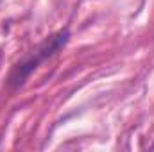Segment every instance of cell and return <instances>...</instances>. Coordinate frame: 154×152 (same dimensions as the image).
Segmentation results:
<instances>
[{
  "instance_id": "cell-1",
  "label": "cell",
  "mask_w": 154,
  "mask_h": 152,
  "mask_svg": "<svg viewBox=\"0 0 154 152\" xmlns=\"http://www.w3.org/2000/svg\"><path fill=\"white\" fill-rule=\"evenodd\" d=\"M66 39H68V32L65 31V32H59V34L52 36L48 41H45L38 50L34 52V56H32L25 65H22V66H20V74H18V81H16V82H20V84H22V82H23V79H25V75H27L32 68H36V65H38L39 61H41V59H45L47 56L54 54L61 45H65V43H66Z\"/></svg>"
}]
</instances>
